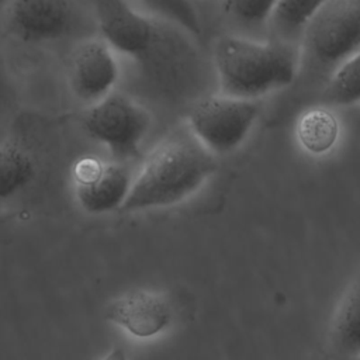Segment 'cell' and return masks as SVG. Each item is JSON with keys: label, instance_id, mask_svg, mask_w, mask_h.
Returning a JSON list of instances; mask_svg holds the SVG:
<instances>
[{"label": "cell", "instance_id": "cell-1", "mask_svg": "<svg viewBox=\"0 0 360 360\" xmlns=\"http://www.w3.org/2000/svg\"><path fill=\"white\" fill-rule=\"evenodd\" d=\"M215 167L211 152L197 139L167 138L148 156L120 210L136 212L179 204L198 191Z\"/></svg>", "mask_w": 360, "mask_h": 360}, {"label": "cell", "instance_id": "cell-2", "mask_svg": "<svg viewBox=\"0 0 360 360\" xmlns=\"http://www.w3.org/2000/svg\"><path fill=\"white\" fill-rule=\"evenodd\" d=\"M212 60L222 93L249 100L290 86L298 68L290 48L238 35L217 38Z\"/></svg>", "mask_w": 360, "mask_h": 360}, {"label": "cell", "instance_id": "cell-3", "mask_svg": "<svg viewBox=\"0 0 360 360\" xmlns=\"http://www.w3.org/2000/svg\"><path fill=\"white\" fill-rule=\"evenodd\" d=\"M84 132L103 145L117 160L139 155V148L150 127L149 112L127 94L114 91L84 108Z\"/></svg>", "mask_w": 360, "mask_h": 360}, {"label": "cell", "instance_id": "cell-4", "mask_svg": "<svg viewBox=\"0 0 360 360\" xmlns=\"http://www.w3.org/2000/svg\"><path fill=\"white\" fill-rule=\"evenodd\" d=\"M360 51V0H328L304 28V52L318 68L339 66Z\"/></svg>", "mask_w": 360, "mask_h": 360}, {"label": "cell", "instance_id": "cell-5", "mask_svg": "<svg viewBox=\"0 0 360 360\" xmlns=\"http://www.w3.org/2000/svg\"><path fill=\"white\" fill-rule=\"evenodd\" d=\"M260 114L255 100L211 96L200 100L188 114L194 138L211 153L233 152L246 139Z\"/></svg>", "mask_w": 360, "mask_h": 360}, {"label": "cell", "instance_id": "cell-6", "mask_svg": "<svg viewBox=\"0 0 360 360\" xmlns=\"http://www.w3.org/2000/svg\"><path fill=\"white\" fill-rule=\"evenodd\" d=\"M3 21L15 39L28 45L72 38L83 25L72 0H10Z\"/></svg>", "mask_w": 360, "mask_h": 360}, {"label": "cell", "instance_id": "cell-7", "mask_svg": "<svg viewBox=\"0 0 360 360\" xmlns=\"http://www.w3.org/2000/svg\"><path fill=\"white\" fill-rule=\"evenodd\" d=\"M97 35L118 56L148 62L160 45L156 25L128 0H91Z\"/></svg>", "mask_w": 360, "mask_h": 360}, {"label": "cell", "instance_id": "cell-8", "mask_svg": "<svg viewBox=\"0 0 360 360\" xmlns=\"http://www.w3.org/2000/svg\"><path fill=\"white\" fill-rule=\"evenodd\" d=\"M120 76V56L101 37H83L75 45L66 82L73 98L84 108L114 93Z\"/></svg>", "mask_w": 360, "mask_h": 360}, {"label": "cell", "instance_id": "cell-9", "mask_svg": "<svg viewBox=\"0 0 360 360\" xmlns=\"http://www.w3.org/2000/svg\"><path fill=\"white\" fill-rule=\"evenodd\" d=\"M76 198L89 214H105L118 210L131 187L128 170L120 163L103 162L86 156L73 166Z\"/></svg>", "mask_w": 360, "mask_h": 360}, {"label": "cell", "instance_id": "cell-10", "mask_svg": "<svg viewBox=\"0 0 360 360\" xmlns=\"http://www.w3.org/2000/svg\"><path fill=\"white\" fill-rule=\"evenodd\" d=\"M105 318L138 339H149L169 328L173 309L165 295L136 288L111 301Z\"/></svg>", "mask_w": 360, "mask_h": 360}, {"label": "cell", "instance_id": "cell-11", "mask_svg": "<svg viewBox=\"0 0 360 360\" xmlns=\"http://www.w3.org/2000/svg\"><path fill=\"white\" fill-rule=\"evenodd\" d=\"M329 346L335 356H360V271L343 292L329 323Z\"/></svg>", "mask_w": 360, "mask_h": 360}, {"label": "cell", "instance_id": "cell-12", "mask_svg": "<svg viewBox=\"0 0 360 360\" xmlns=\"http://www.w3.org/2000/svg\"><path fill=\"white\" fill-rule=\"evenodd\" d=\"M297 139L304 150L321 156L336 145L340 127L336 115L323 107L305 110L297 121Z\"/></svg>", "mask_w": 360, "mask_h": 360}, {"label": "cell", "instance_id": "cell-13", "mask_svg": "<svg viewBox=\"0 0 360 360\" xmlns=\"http://www.w3.org/2000/svg\"><path fill=\"white\" fill-rule=\"evenodd\" d=\"M37 174L31 153L17 142L0 145V202L27 188Z\"/></svg>", "mask_w": 360, "mask_h": 360}, {"label": "cell", "instance_id": "cell-14", "mask_svg": "<svg viewBox=\"0 0 360 360\" xmlns=\"http://www.w3.org/2000/svg\"><path fill=\"white\" fill-rule=\"evenodd\" d=\"M328 0H277L271 13L270 22L274 30L285 37H294L304 31L305 25Z\"/></svg>", "mask_w": 360, "mask_h": 360}, {"label": "cell", "instance_id": "cell-15", "mask_svg": "<svg viewBox=\"0 0 360 360\" xmlns=\"http://www.w3.org/2000/svg\"><path fill=\"white\" fill-rule=\"evenodd\" d=\"M141 6L159 18L172 22L193 37H201V21L190 0H138Z\"/></svg>", "mask_w": 360, "mask_h": 360}, {"label": "cell", "instance_id": "cell-16", "mask_svg": "<svg viewBox=\"0 0 360 360\" xmlns=\"http://www.w3.org/2000/svg\"><path fill=\"white\" fill-rule=\"evenodd\" d=\"M328 93L330 100L340 105L360 103V51L336 68Z\"/></svg>", "mask_w": 360, "mask_h": 360}, {"label": "cell", "instance_id": "cell-17", "mask_svg": "<svg viewBox=\"0 0 360 360\" xmlns=\"http://www.w3.org/2000/svg\"><path fill=\"white\" fill-rule=\"evenodd\" d=\"M277 0H225V14L245 27L266 22Z\"/></svg>", "mask_w": 360, "mask_h": 360}, {"label": "cell", "instance_id": "cell-18", "mask_svg": "<svg viewBox=\"0 0 360 360\" xmlns=\"http://www.w3.org/2000/svg\"><path fill=\"white\" fill-rule=\"evenodd\" d=\"M103 360H127V353L122 347H114L103 357Z\"/></svg>", "mask_w": 360, "mask_h": 360}, {"label": "cell", "instance_id": "cell-19", "mask_svg": "<svg viewBox=\"0 0 360 360\" xmlns=\"http://www.w3.org/2000/svg\"><path fill=\"white\" fill-rule=\"evenodd\" d=\"M6 91H7V82H6V75L3 72V69L0 68V104L3 103L4 97H6Z\"/></svg>", "mask_w": 360, "mask_h": 360}, {"label": "cell", "instance_id": "cell-20", "mask_svg": "<svg viewBox=\"0 0 360 360\" xmlns=\"http://www.w3.org/2000/svg\"><path fill=\"white\" fill-rule=\"evenodd\" d=\"M8 3H10V0H0V21H3V18H4Z\"/></svg>", "mask_w": 360, "mask_h": 360}, {"label": "cell", "instance_id": "cell-21", "mask_svg": "<svg viewBox=\"0 0 360 360\" xmlns=\"http://www.w3.org/2000/svg\"><path fill=\"white\" fill-rule=\"evenodd\" d=\"M352 360H360V356H357V357H354V359H352Z\"/></svg>", "mask_w": 360, "mask_h": 360}]
</instances>
